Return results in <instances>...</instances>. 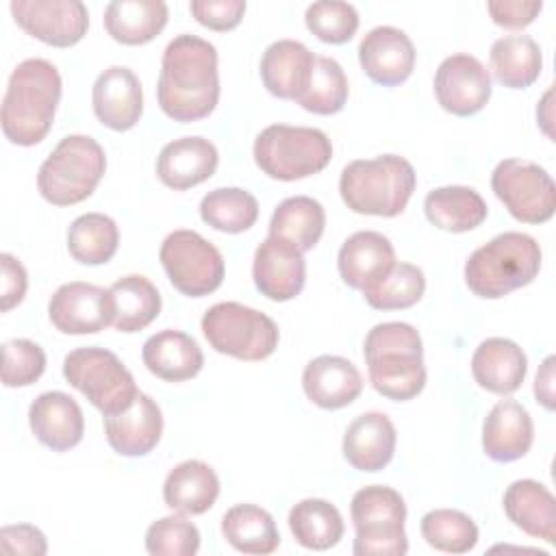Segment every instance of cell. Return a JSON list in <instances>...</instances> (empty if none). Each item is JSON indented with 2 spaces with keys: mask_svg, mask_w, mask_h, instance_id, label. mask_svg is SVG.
I'll return each mask as SVG.
<instances>
[{
  "mask_svg": "<svg viewBox=\"0 0 556 556\" xmlns=\"http://www.w3.org/2000/svg\"><path fill=\"white\" fill-rule=\"evenodd\" d=\"M156 98L161 111L176 122H195L213 113L219 100L215 46L198 35H176L163 52Z\"/></svg>",
  "mask_w": 556,
  "mask_h": 556,
  "instance_id": "cell-1",
  "label": "cell"
},
{
  "mask_svg": "<svg viewBox=\"0 0 556 556\" xmlns=\"http://www.w3.org/2000/svg\"><path fill=\"white\" fill-rule=\"evenodd\" d=\"M61 74L46 59H26L9 76L2 98L0 124L15 146H35L52 128L61 100Z\"/></svg>",
  "mask_w": 556,
  "mask_h": 556,
  "instance_id": "cell-2",
  "label": "cell"
},
{
  "mask_svg": "<svg viewBox=\"0 0 556 556\" xmlns=\"http://www.w3.org/2000/svg\"><path fill=\"white\" fill-rule=\"evenodd\" d=\"M363 356L371 387L393 402L413 400L426 387L424 343L410 324H376L365 337Z\"/></svg>",
  "mask_w": 556,
  "mask_h": 556,
  "instance_id": "cell-3",
  "label": "cell"
},
{
  "mask_svg": "<svg viewBox=\"0 0 556 556\" xmlns=\"http://www.w3.org/2000/svg\"><path fill=\"white\" fill-rule=\"evenodd\" d=\"M415 185V167L404 156L380 154L348 163L339 178V193L354 213L395 217L406 208Z\"/></svg>",
  "mask_w": 556,
  "mask_h": 556,
  "instance_id": "cell-4",
  "label": "cell"
},
{
  "mask_svg": "<svg viewBox=\"0 0 556 556\" xmlns=\"http://www.w3.org/2000/svg\"><path fill=\"white\" fill-rule=\"evenodd\" d=\"M541 269V248L526 232H502L471 252L465 263V282L471 293L497 300L530 285Z\"/></svg>",
  "mask_w": 556,
  "mask_h": 556,
  "instance_id": "cell-5",
  "label": "cell"
},
{
  "mask_svg": "<svg viewBox=\"0 0 556 556\" xmlns=\"http://www.w3.org/2000/svg\"><path fill=\"white\" fill-rule=\"evenodd\" d=\"M106 169L102 146L89 135H67L48 154L37 172V189L54 206L87 200Z\"/></svg>",
  "mask_w": 556,
  "mask_h": 556,
  "instance_id": "cell-6",
  "label": "cell"
},
{
  "mask_svg": "<svg viewBox=\"0 0 556 556\" xmlns=\"http://www.w3.org/2000/svg\"><path fill=\"white\" fill-rule=\"evenodd\" d=\"M252 152L263 174L289 182L321 172L332 159V143L319 128L271 124L256 135Z\"/></svg>",
  "mask_w": 556,
  "mask_h": 556,
  "instance_id": "cell-7",
  "label": "cell"
},
{
  "mask_svg": "<svg viewBox=\"0 0 556 556\" xmlns=\"http://www.w3.org/2000/svg\"><path fill=\"white\" fill-rule=\"evenodd\" d=\"M354 521L356 556H404L408 539L404 532V497L384 484H369L354 493L350 504Z\"/></svg>",
  "mask_w": 556,
  "mask_h": 556,
  "instance_id": "cell-8",
  "label": "cell"
},
{
  "mask_svg": "<svg viewBox=\"0 0 556 556\" xmlns=\"http://www.w3.org/2000/svg\"><path fill=\"white\" fill-rule=\"evenodd\" d=\"M202 332L208 345L239 361H263L278 348L276 321L239 302H217L202 315Z\"/></svg>",
  "mask_w": 556,
  "mask_h": 556,
  "instance_id": "cell-9",
  "label": "cell"
},
{
  "mask_svg": "<svg viewBox=\"0 0 556 556\" xmlns=\"http://www.w3.org/2000/svg\"><path fill=\"white\" fill-rule=\"evenodd\" d=\"M63 376L104 417L130 406L139 393L126 365L111 350L98 345L72 350L63 361Z\"/></svg>",
  "mask_w": 556,
  "mask_h": 556,
  "instance_id": "cell-10",
  "label": "cell"
},
{
  "mask_svg": "<svg viewBox=\"0 0 556 556\" xmlns=\"http://www.w3.org/2000/svg\"><path fill=\"white\" fill-rule=\"evenodd\" d=\"M161 265L182 295L202 298L219 289L224 280L222 252L195 230L169 232L159 250Z\"/></svg>",
  "mask_w": 556,
  "mask_h": 556,
  "instance_id": "cell-11",
  "label": "cell"
},
{
  "mask_svg": "<svg viewBox=\"0 0 556 556\" xmlns=\"http://www.w3.org/2000/svg\"><path fill=\"white\" fill-rule=\"evenodd\" d=\"M491 189L508 213L523 224H543L556 211V185L534 161H500L491 174Z\"/></svg>",
  "mask_w": 556,
  "mask_h": 556,
  "instance_id": "cell-12",
  "label": "cell"
},
{
  "mask_svg": "<svg viewBox=\"0 0 556 556\" xmlns=\"http://www.w3.org/2000/svg\"><path fill=\"white\" fill-rule=\"evenodd\" d=\"M11 13L28 35L56 48L78 43L89 28L80 0H13Z\"/></svg>",
  "mask_w": 556,
  "mask_h": 556,
  "instance_id": "cell-13",
  "label": "cell"
},
{
  "mask_svg": "<svg viewBox=\"0 0 556 556\" xmlns=\"http://www.w3.org/2000/svg\"><path fill=\"white\" fill-rule=\"evenodd\" d=\"M434 96L447 113L458 117L473 115L491 98V74L471 54L445 56L434 74Z\"/></svg>",
  "mask_w": 556,
  "mask_h": 556,
  "instance_id": "cell-14",
  "label": "cell"
},
{
  "mask_svg": "<svg viewBox=\"0 0 556 556\" xmlns=\"http://www.w3.org/2000/svg\"><path fill=\"white\" fill-rule=\"evenodd\" d=\"M48 315L63 334H96L113 321L109 289L80 280L65 282L52 293Z\"/></svg>",
  "mask_w": 556,
  "mask_h": 556,
  "instance_id": "cell-15",
  "label": "cell"
},
{
  "mask_svg": "<svg viewBox=\"0 0 556 556\" xmlns=\"http://www.w3.org/2000/svg\"><path fill=\"white\" fill-rule=\"evenodd\" d=\"M252 278L265 298L274 302L293 300L304 289L306 280L304 252L293 243L269 235L254 252Z\"/></svg>",
  "mask_w": 556,
  "mask_h": 556,
  "instance_id": "cell-16",
  "label": "cell"
},
{
  "mask_svg": "<svg viewBox=\"0 0 556 556\" xmlns=\"http://www.w3.org/2000/svg\"><path fill=\"white\" fill-rule=\"evenodd\" d=\"M358 63L374 83L395 87L413 74L415 46L402 28L376 26L358 43Z\"/></svg>",
  "mask_w": 556,
  "mask_h": 556,
  "instance_id": "cell-17",
  "label": "cell"
},
{
  "mask_svg": "<svg viewBox=\"0 0 556 556\" xmlns=\"http://www.w3.org/2000/svg\"><path fill=\"white\" fill-rule=\"evenodd\" d=\"M91 102L96 117L111 130L132 128L143 113V89L137 74L126 65H111L98 74Z\"/></svg>",
  "mask_w": 556,
  "mask_h": 556,
  "instance_id": "cell-18",
  "label": "cell"
},
{
  "mask_svg": "<svg viewBox=\"0 0 556 556\" xmlns=\"http://www.w3.org/2000/svg\"><path fill=\"white\" fill-rule=\"evenodd\" d=\"M28 426L35 439L52 452H67L83 441L85 417L78 402L63 391L37 395L28 408Z\"/></svg>",
  "mask_w": 556,
  "mask_h": 556,
  "instance_id": "cell-19",
  "label": "cell"
},
{
  "mask_svg": "<svg viewBox=\"0 0 556 556\" xmlns=\"http://www.w3.org/2000/svg\"><path fill=\"white\" fill-rule=\"evenodd\" d=\"M109 445L122 456H146L156 447L163 434V415L148 393H137L132 404L104 417Z\"/></svg>",
  "mask_w": 556,
  "mask_h": 556,
  "instance_id": "cell-20",
  "label": "cell"
},
{
  "mask_svg": "<svg viewBox=\"0 0 556 556\" xmlns=\"http://www.w3.org/2000/svg\"><path fill=\"white\" fill-rule=\"evenodd\" d=\"M219 163L213 141L204 137H180L165 143L156 156L159 180L176 191L191 189L208 180Z\"/></svg>",
  "mask_w": 556,
  "mask_h": 556,
  "instance_id": "cell-21",
  "label": "cell"
},
{
  "mask_svg": "<svg viewBox=\"0 0 556 556\" xmlns=\"http://www.w3.org/2000/svg\"><path fill=\"white\" fill-rule=\"evenodd\" d=\"M302 387L306 397L326 410L352 404L363 391V376L356 365L343 356L321 354L304 367Z\"/></svg>",
  "mask_w": 556,
  "mask_h": 556,
  "instance_id": "cell-22",
  "label": "cell"
},
{
  "mask_svg": "<svg viewBox=\"0 0 556 556\" xmlns=\"http://www.w3.org/2000/svg\"><path fill=\"white\" fill-rule=\"evenodd\" d=\"M534 441L530 413L515 400H500L482 424V450L495 463L523 458Z\"/></svg>",
  "mask_w": 556,
  "mask_h": 556,
  "instance_id": "cell-23",
  "label": "cell"
},
{
  "mask_svg": "<svg viewBox=\"0 0 556 556\" xmlns=\"http://www.w3.org/2000/svg\"><path fill=\"white\" fill-rule=\"evenodd\" d=\"M393 265V243L376 230H358L350 235L337 256V267L343 282L358 291H365L378 282Z\"/></svg>",
  "mask_w": 556,
  "mask_h": 556,
  "instance_id": "cell-24",
  "label": "cell"
},
{
  "mask_svg": "<svg viewBox=\"0 0 556 556\" xmlns=\"http://www.w3.org/2000/svg\"><path fill=\"white\" fill-rule=\"evenodd\" d=\"M397 432L393 421L378 410L358 415L343 434V456L358 471L384 469L395 452Z\"/></svg>",
  "mask_w": 556,
  "mask_h": 556,
  "instance_id": "cell-25",
  "label": "cell"
},
{
  "mask_svg": "<svg viewBox=\"0 0 556 556\" xmlns=\"http://www.w3.org/2000/svg\"><path fill=\"white\" fill-rule=\"evenodd\" d=\"M528 371L526 352L510 339L489 337L471 356L473 380L497 395L515 393Z\"/></svg>",
  "mask_w": 556,
  "mask_h": 556,
  "instance_id": "cell-26",
  "label": "cell"
},
{
  "mask_svg": "<svg viewBox=\"0 0 556 556\" xmlns=\"http://www.w3.org/2000/svg\"><path fill=\"white\" fill-rule=\"evenodd\" d=\"M315 54L295 39L269 43L261 56V80L265 89L282 100H298L306 89Z\"/></svg>",
  "mask_w": 556,
  "mask_h": 556,
  "instance_id": "cell-27",
  "label": "cell"
},
{
  "mask_svg": "<svg viewBox=\"0 0 556 556\" xmlns=\"http://www.w3.org/2000/svg\"><path fill=\"white\" fill-rule=\"evenodd\" d=\"M143 365L150 374L167 382H182L200 374L204 354L193 337L182 330H161L146 339L141 350Z\"/></svg>",
  "mask_w": 556,
  "mask_h": 556,
  "instance_id": "cell-28",
  "label": "cell"
},
{
  "mask_svg": "<svg viewBox=\"0 0 556 556\" xmlns=\"http://www.w3.org/2000/svg\"><path fill=\"white\" fill-rule=\"evenodd\" d=\"M502 504L506 517L526 534L545 543L556 541V500L545 484L530 478L515 480L504 491Z\"/></svg>",
  "mask_w": 556,
  "mask_h": 556,
  "instance_id": "cell-29",
  "label": "cell"
},
{
  "mask_svg": "<svg viewBox=\"0 0 556 556\" xmlns=\"http://www.w3.org/2000/svg\"><path fill=\"white\" fill-rule=\"evenodd\" d=\"M219 495V478L215 469L204 460L178 463L163 482L165 504L180 515L206 513Z\"/></svg>",
  "mask_w": 556,
  "mask_h": 556,
  "instance_id": "cell-30",
  "label": "cell"
},
{
  "mask_svg": "<svg viewBox=\"0 0 556 556\" xmlns=\"http://www.w3.org/2000/svg\"><path fill=\"white\" fill-rule=\"evenodd\" d=\"M167 24L163 0H113L104 9L106 33L126 46L152 41Z\"/></svg>",
  "mask_w": 556,
  "mask_h": 556,
  "instance_id": "cell-31",
  "label": "cell"
},
{
  "mask_svg": "<svg viewBox=\"0 0 556 556\" xmlns=\"http://www.w3.org/2000/svg\"><path fill=\"white\" fill-rule=\"evenodd\" d=\"M113 326L119 332H139L161 313V293L150 278L128 274L109 287Z\"/></svg>",
  "mask_w": 556,
  "mask_h": 556,
  "instance_id": "cell-32",
  "label": "cell"
},
{
  "mask_svg": "<svg viewBox=\"0 0 556 556\" xmlns=\"http://www.w3.org/2000/svg\"><path fill=\"white\" fill-rule=\"evenodd\" d=\"M424 211L430 224L447 232H467L486 219L484 198L465 185H447L432 189L424 200Z\"/></svg>",
  "mask_w": 556,
  "mask_h": 556,
  "instance_id": "cell-33",
  "label": "cell"
},
{
  "mask_svg": "<svg viewBox=\"0 0 556 556\" xmlns=\"http://www.w3.org/2000/svg\"><path fill=\"white\" fill-rule=\"evenodd\" d=\"M493 78L508 89L530 87L543 67L539 43L530 35H504L493 41L489 52Z\"/></svg>",
  "mask_w": 556,
  "mask_h": 556,
  "instance_id": "cell-34",
  "label": "cell"
},
{
  "mask_svg": "<svg viewBox=\"0 0 556 556\" xmlns=\"http://www.w3.org/2000/svg\"><path fill=\"white\" fill-rule=\"evenodd\" d=\"M289 530L293 539L315 552L334 547L345 532L343 517L334 504L319 497H306L289 510Z\"/></svg>",
  "mask_w": 556,
  "mask_h": 556,
  "instance_id": "cell-35",
  "label": "cell"
},
{
  "mask_svg": "<svg viewBox=\"0 0 556 556\" xmlns=\"http://www.w3.org/2000/svg\"><path fill=\"white\" fill-rule=\"evenodd\" d=\"M326 228L324 206L308 195L282 200L269 219V235L293 243L300 252L313 250Z\"/></svg>",
  "mask_w": 556,
  "mask_h": 556,
  "instance_id": "cell-36",
  "label": "cell"
},
{
  "mask_svg": "<svg viewBox=\"0 0 556 556\" xmlns=\"http://www.w3.org/2000/svg\"><path fill=\"white\" fill-rule=\"evenodd\" d=\"M224 539L243 554H271L280 545L274 517L256 504H235L222 517Z\"/></svg>",
  "mask_w": 556,
  "mask_h": 556,
  "instance_id": "cell-37",
  "label": "cell"
},
{
  "mask_svg": "<svg viewBox=\"0 0 556 556\" xmlns=\"http://www.w3.org/2000/svg\"><path fill=\"white\" fill-rule=\"evenodd\" d=\"M119 245L117 224L102 213H85L67 228L70 256L83 265H102L113 258Z\"/></svg>",
  "mask_w": 556,
  "mask_h": 556,
  "instance_id": "cell-38",
  "label": "cell"
},
{
  "mask_svg": "<svg viewBox=\"0 0 556 556\" xmlns=\"http://www.w3.org/2000/svg\"><path fill=\"white\" fill-rule=\"evenodd\" d=\"M200 217L215 230L237 235L254 226L258 217V202L245 189L217 187L202 198Z\"/></svg>",
  "mask_w": 556,
  "mask_h": 556,
  "instance_id": "cell-39",
  "label": "cell"
},
{
  "mask_svg": "<svg viewBox=\"0 0 556 556\" xmlns=\"http://www.w3.org/2000/svg\"><path fill=\"white\" fill-rule=\"evenodd\" d=\"M348 93L350 87L343 67L330 56L315 54L308 85L295 102L315 115H334L345 106Z\"/></svg>",
  "mask_w": 556,
  "mask_h": 556,
  "instance_id": "cell-40",
  "label": "cell"
},
{
  "mask_svg": "<svg viewBox=\"0 0 556 556\" xmlns=\"http://www.w3.org/2000/svg\"><path fill=\"white\" fill-rule=\"evenodd\" d=\"M426 291V276L417 265L400 263L395 265L371 287L363 291L365 302L378 311H397L408 308L421 300Z\"/></svg>",
  "mask_w": 556,
  "mask_h": 556,
  "instance_id": "cell-41",
  "label": "cell"
},
{
  "mask_svg": "<svg viewBox=\"0 0 556 556\" xmlns=\"http://www.w3.org/2000/svg\"><path fill=\"white\" fill-rule=\"evenodd\" d=\"M426 543L439 552L465 554L478 543V526L469 515L454 508H434L419 523Z\"/></svg>",
  "mask_w": 556,
  "mask_h": 556,
  "instance_id": "cell-42",
  "label": "cell"
},
{
  "mask_svg": "<svg viewBox=\"0 0 556 556\" xmlns=\"http://www.w3.org/2000/svg\"><path fill=\"white\" fill-rule=\"evenodd\" d=\"M304 22L326 43H345L358 30V13L354 4L343 0H317L308 4Z\"/></svg>",
  "mask_w": 556,
  "mask_h": 556,
  "instance_id": "cell-43",
  "label": "cell"
},
{
  "mask_svg": "<svg viewBox=\"0 0 556 556\" xmlns=\"http://www.w3.org/2000/svg\"><path fill=\"white\" fill-rule=\"evenodd\" d=\"M146 549L152 556H193L200 549V532L185 515H167L146 530Z\"/></svg>",
  "mask_w": 556,
  "mask_h": 556,
  "instance_id": "cell-44",
  "label": "cell"
},
{
  "mask_svg": "<svg viewBox=\"0 0 556 556\" xmlns=\"http://www.w3.org/2000/svg\"><path fill=\"white\" fill-rule=\"evenodd\" d=\"M46 352L30 339H11L2 345V384L9 389L28 387L41 378Z\"/></svg>",
  "mask_w": 556,
  "mask_h": 556,
  "instance_id": "cell-45",
  "label": "cell"
},
{
  "mask_svg": "<svg viewBox=\"0 0 556 556\" xmlns=\"http://www.w3.org/2000/svg\"><path fill=\"white\" fill-rule=\"evenodd\" d=\"M189 11L211 30H230L241 22L245 0H193L189 2Z\"/></svg>",
  "mask_w": 556,
  "mask_h": 556,
  "instance_id": "cell-46",
  "label": "cell"
},
{
  "mask_svg": "<svg viewBox=\"0 0 556 556\" xmlns=\"http://www.w3.org/2000/svg\"><path fill=\"white\" fill-rule=\"evenodd\" d=\"M0 549L4 554L43 556L48 552V541L39 528L30 523H15L0 530Z\"/></svg>",
  "mask_w": 556,
  "mask_h": 556,
  "instance_id": "cell-47",
  "label": "cell"
},
{
  "mask_svg": "<svg viewBox=\"0 0 556 556\" xmlns=\"http://www.w3.org/2000/svg\"><path fill=\"white\" fill-rule=\"evenodd\" d=\"M541 0H491L486 11L497 26L504 28H526L541 13Z\"/></svg>",
  "mask_w": 556,
  "mask_h": 556,
  "instance_id": "cell-48",
  "label": "cell"
},
{
  "mask_svg": "<svg viewBox=\"0 0 556 556\" xmlns=\"http://www.w3.org/2000/svg\"><path fill=\"white\" fill-rule=\"evenodd\" d=\"M2 263V287H0V308L7 313L13 306H17L28 289V276L24 265L11 256V254H0Z\"/></svg>",
  "mask_w": 556,
  "mask_h": 556,
  "instance_id": "cell-49",
  "label": "cell"
},
{
  "mask_svg": "<svg viewBox=\"0 0 556 556\" xmlns=\"http://www.w3.org/2000/svg\"><path fill=\"white\" fill-rule=\"evenodd\" d=\"M554 356H547L534 378V395L547 410H554Z\"/></svg>",
  "mask_w": 556,
  "mask_h": 556,
  "instance_id": "cell-50",
  "label": "cell"
}]
</instances>
